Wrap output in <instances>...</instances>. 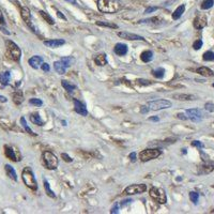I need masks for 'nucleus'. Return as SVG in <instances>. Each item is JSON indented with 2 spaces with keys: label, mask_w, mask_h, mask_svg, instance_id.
Returning a JSON list of instances; mask_svg holds the SVG:
<instances>
[{
  "label": "nucleus",
  "mask_w": 214,
  "mask_h": 214,
  "mask_svg": "<svg viewBox=\"0 0 214 214\" xmlns=\"http://www.w3.org/2000/svg\"><path fill=\"white\" fill-rule=\"evenodd\" d=\"M57 15H58V17H60V18H62V19H64V21H66V17L64 16V15L62 14L61 12H59V11H58V12H57Z\"/></svg>",
  "instance_id": "3c124183"
},
{
  "label": "nucleus",
  "mask_w": 214,
  "mask_h": 214,
  "mask_svg": "<svg viewBox=\"0 0 214 214\" xmlns=\"http://www.w3.org/2000/svg\"><path fill=\"white\" fill-rule=\"evenodd\" d=\"M44 189H45V193L51 198H55L56 197V194L54 193V191H51V186H49V183L47 182L46 180H44Z\"/></svg>",
  "instance_id": "2f4dec72"
},
{
  "label": "nucleus",
  "mask_w": 214,
  "mask_h": 214,
  "mask_svg": "<svg viewBox=\"0 0 214 214\" xmlns=\"http://www.w3.org/2000/svg\"><path fill=\"white\" fill-rule=\"evenodd\" d=\"M96 25L102 26V27H108V28H111V29H117V28H118V26H117L116 24L108 23V21H96Z\"/></svg>",
  "instance_id": "72a5a7b5"
},
{
  "label": "nucleus",
  "mask_w": 214,
  "mask_h": 214,
  "mask_svg": "<svg viewBox=\"0 0 214 214\" xmlns=\"http://www.w3.org/2000/svg\"><path fill=\"white\" fill-rule=\"evenodd\" d=\"M159 120H160L159 117H150L149 118V121H154V122H157Z\"/></svg>",
  "instance_id": "5fc2aeb1"
},
{
  "label": "nucleus",
  "mask_w": 214,
  "mask_h": 214,
  "mask_svg": "<svg viewBox=\"0 0 214 214\" xmlns=\"http://www.w3.org/2000/svg\"><path fill=\"white\" fill-rule=\"evenodd\" d=\"M132 201H133L132 199H125V200H123V201H121L120 206L121 207H125V206H127V205L132 204Z\"/></svg>",
  "instance_id": "49530a36"
},
{
  "label": "nucleus",
  "mask_w": 214,
  "mask_h": 214,
  "mask_svg": "<svg viewBox=\"0 0 214 214\" xmlns=\"http://www.w3.org/2000/svg\"><path fill=\"white\" fill-rule=\"evenodd\" d=\"M41 68H42V70L44 71V72H49L51 71V66H49L48 63H46V62H43V64L41 66Z\"/></svg>",
  "instance_id": "37998d69"
},
{
  "label": "nucleus",
  "mask_w": 214,
  "mask_h": 214,
  "mask_svg": "<svg viewBox=\"0 0 214 214\" xmlns=\"http://www.w3.org/2000/svg\"><path fill=\"white\" fill-rule=\"evenodd\" d=\"M13 102L15 103L16 105H19L24 102V96H23V92L17 90L13 93Z\"/></svg>",
  "instance_id": "a878e982"
},
{
  "label": "nucleus",
  "mask_w": 214,
  "mask_h": 214,
  "mask_svg": "<svg viewBox=\"0 0 214 214\" xmlns=\"http://www.w3.org/2000/svg\"><path fill=\"white\" fill-rule=\"evenodd\" d=\"M152 74L155 78L162 79L164 76H165V70H164L163 68H157V69H155V70L152 71Z\"/></svg>",
  "instance_id": "c85d7f7f"
},
{
  "label": "nucleus",
  "mask_w": 214,
  "mask_h": 214,
  "mask_svg": "<svg viewBox=\"0 0 214 214\" xmlns=\"http://www.w3.org/2000/svg\"><path fill=\"white\" fill-rule=\"evenodd\" d=\"M148 106L151 110H162V109H167V108L171 107V102L168 100H154V101H149Z\"/></svg>",
  "instance_id": "0eeeda50"
},
{
  "label": "nucleus",
  "mask_w": 214,
  "mask_h": 214,
  "mask_svg": "<svg viewBox=\"0 0 214 214\" xmlns=\"http://www.w3.org/2000/svg\"><path fill=\"white\" fill-rule=\"evenodd\" d=\"M147 191L146 184H131L124 190L125 195H137V194L145 193Z\"/></svg>",
  "instance_id": "6e6552de"
},
{
  "label": "nucleus",
  "mask_w": 214,
  "mask_h": 214,
  "mask_svg": "<svg viewBox=\"0 0 214 214\" xmlns=\"http://www.w3.org/2000/svg\"><path fill=\"white\" fill-rule=\"evenodd\" d=\"M6 54H8L9 58L13 60V61H19L21 57V51L18 47V45L15 44L13 41L8 40L6 42Z\"/></svg>",
  "instance_id": "20e7f679"
},
{
  "label": "nucleus",
  "mask_w": 214,
  "mask_h": 214,
  "mask_svg": "<svg viewBox=\"0 0 214 214\" xmlns=\"http://www.w3.org/2000/svg\"><path fill=\"white\" fill-rule=\"evenodd\" d=\"M21 18L24 19L25 23H27L30 27L33 29V26L31 25V13H30V10L27 8V6H21Z\"/></svg>",
  "instance_id": "9b49d317"
},
{
  "label": "nucleus",
  "mask_w": 214,
  "mask_h": 214,
  "mask_svg": "<svg viewBox=\"0 0 214 214\" xmlns=\"http://www.w3.org/2000/svg\"><path fill=\"white\" fill-rule=\"evenodd\" d=\"M29 103L31 105H33V106H36V107H41L43 105V102L42 100H40V99H30L29 100Z\"/></svg>",
  "instance_id": "4c0bfd02"
},
{
  "label": "nucleus",
  "mask_w": 214,
  "mask_h": 214,
  "mask_svg": "<svg viewBox=\"0 0 214 214\" xmlns=\"http://www.w3.org/2000/svg\"><path fill=\"white\" fill-rule=\"evenodd\" d=\"M21 126L25 129V131L27 132V133H29L30 135H33V136L36 135V134L33 133V131H32V130L29 127V125L27 124V122H26V119L24 118V117H21Z\"/></svg>",
  "instance_id": "473e14b6"
},
{
  "label": "nucleus",
  "mask_w": 214,
  "mask_h": 214,
  "mask_svg": "<svg viewBox=\"0 0 214 214\" xmlns=\"http://www.w3.org/2000/svg\"><path fill=\"white\" fill-rule=\"evenodd\" d=\"M156 10H159V8H157V6H150V8H148V9H146V10H145V13H146V14H148V13H152V12H154V11H156Z\"/></svg>",
  "instance_id": "c03bdc74"
},
{
  "label": "nucleus",
  "mask_w": 214,
  "mask_h": 214,
  "mask_svg": "<svg viewBox=\"0 0 214 214\" xmlns=\"http://www.w3.org/2000/svg\"><path fill=\"white\" fill-rule=\"evenodd\" d=\"M114 51L118 56H124L127 54V45L123 43H117L114 47Z\"/></svg>",
  "instance_id": "dca6fc26"
},
{
  "label": "nucleus",
  "mask_w": 214,
  "mask_h": 214,
  "mask_svg": "<svg viewBox=\"0 0 214 214\" xmlns=\"http://www.w3.org/2000/svg\"><path fill=\"white\" fill-rule=\"evenodd\" d=\"M6 96H0V102H2V103H6Z\"/></svg>",
  "instance_id": "6e6d98bb"
},
{
  "label": "nucleus",
  "mask_w": 214,
  "mask_h": 214,
  "mask_svg": "<svg viewBox=\"0 0 214 214\" xmlns=\"http://www.w3.org/2000/svg\"><path fill=\"white\" fill-rule=\"evenodd\" d=\"M61 85H62V87H63L64 89H66V91H69V92H72L73 90L76 89V86L72 85V84L69 83V81H61Z\"/></svg>",
  "instance_id": "7c9ffc66"
},
{
  "label": "nucleus",
  "mask_w": 214,
  "mask_h": 214,
  "mask_svg": "<svg viewBox=\"0 0 214 214\" xmlns=\"http://www.w3.org/2000/svg\"><path fill=\"white\" fill-rule=\"evenodd\" d=\"M140 59H141L142 62H150L151 60L153 59V53L151 51H145L141 53L140 55Z\"/></svg>",
  "instance_id": "393cba45"
},
{
  "label": "nucleus",
  "mask_w": 214,
  "mask_h": 214,
  "mask_svg": "<svg viewBox=\"0 0 214 214\" xmlns=\"http://www.w3.org/2000/svg\"><path fill=\"white\" fill-rule=\"evenodd\" d=\"M64 1L69 2V3H72V4H76V0H64Z\"/></svg>",
  "instance_id": "4d7b16f0"
},
{
  "label": "nucleus",
  "mask_w": 214,
  "mask_h": 214,
  "mask_svg": "<svg viewBox=\"0 0 214 214\" xmlns=\"http://www.w3.org/2000/svg\"><path fill=\"white\" fill-rule=\"evenodd\" d=\"M162 154V151L160 149H146L139 153V160L141 162H148L151 160H154Z\"/></svg>",
  "instance_id": "423d86ee"
},
{
  "label": "nucleus",
  "mask_w": 214,
  "mask_h": 214,
  "mask_svg": "<svg viewBox=\"0 0 214 214\" xmlns=\"http://www.w3.org/2000/svg\"><path fill=\"white\" fill-rule=\"evenodd\" d=\"M74 109L77 114H79L81 116H87L88 115V110L87 107L84 103L79 102L78 100H74Z\"/></svg>",
  "instance_id": "ddd939ff"
},
{
  "label": "nucleus",
  "mask_w": 214,
  "mask_h": 214,
  "mask_svg": "<svg viewBox=\"0 0 214 214\" xmlns=\"http://www.w3.org/2000/svg\"><path fill=\"white\" fill-rule=\"evenodd\" d=\"M118 205H116V206L114 207V208L111 209V211H110V213H118Z\"/></svg>",
  "instance_id": "8fccbe9b"
},
{
  "label": "nucleus",
  "mask_w": 214,
  "mask_h": 214,
  "mask_svg": "<svg viewBox=\"0 0 214 214\" xmlns=\"http://www.w3.org/2000/svg\"><path fill=\"white\" fill-rule=\"evenodd\" d=\"M204 60L205 61H214V51H208L204 54Z\"/></svg>",
  "instance_id": "c9c22d12"
},
{
  "label": "nucleus",
  "mask_w": 214,
  "mask_h": 214,
  "mask_svg": "<svg viewBox=\"0 0 214 214\" xmlns=\"http://www.w3.org/2000/svg\"><path fill=\"white\" fill-rule=\"evenodd\" d=\"M177 117H178L179 119H182V120H186V119H187V117H185L183 114H178V115H177Z\"/></svg>",
  "instance_id": "603ef678"
},
{
  "label": "nucleus",
  "mask_w": 214,
  "mask_h": 214,
  "mask_svg": "<svg viewBox=\"0 0 214 214\" xmlns=\"http://www.w3.org/2000/svg\"><path fill=\"white\" fill-rule=\"evenodd\" d=\"M202 45H204L202 40H196L195 42L193 43V48L195 49V51H199V49L202 47Z\"/></svg>",
  "instance_id": "58836bf2"
},
{
  "label": "nucleus",
  "mask_w": 214,
  "mask_h": 214,
  "mask_svg": "<svg viewBox=\"0 0 214 214\" xmlns=\"http://www.w3.org/2000/svg\"><path fill=\"white\" fill-rule=\"evenodd\" d=\"M184 11H185V6H184V4L179 6L178 8L175 10V12L172 13V19H175V21L179 19L181 16H182V14L184 13Z\"/></svg>",
  "instance_id": "5701e85b"
},
{
  "label": "nucleus",
  "mask_w": 214,
  "mask_h": 214,
  "mask_svg": "<svg viewBox=\"0 0 214 214\" xmlns=\"http://www.w3.org/2000/svg\"><path fill=\"white\" fill-rule=\"evenodd\" d=\"M61 157L66 162H68V163H71V162L73 161V159H71V156L69 154H66V153H61Z\"/></svg>",
  "instance_id": "79ce46f5"
},
{
  "label": "nucleus",
  "mask_w": 214,
  "mask_h": 214,
  "mask_svg": "<svg viewBox=\"0 0 214 214\" xmlns=\"http://www.w3.org/2000/svg\"><path fill=\"white\" fill-rule=\"evenodd\" d=\"M139 84H141V85H150V81H144V79H139V81H137Z\"/></svg>",
  "instance_id": "09e8293b"
},
{
  "label": "nucleus",
  "mask_w": 214,
  "mask_h": 214,
  "mask_svg": "<svg viewBox=\"0 0 214 214\" xmlns=\"http://www.w3.org/2000/svg\"><path fill=\"white\" fill-rule=\"evenodd\" d=\"M10 78H11V73L9 71L0 73V84L2 86H8L9 83H10Z\"/></svg>",
  "instance_id": "6ab92c4d"
},
{
  "label": "nucleus",
  "mask_w": 214,
  "mask_h": 214,
  "mask_svg": "<svg viewBox=\"0 0 214 214\" xmlns=\"http://www.w3.org/2000/svg\"><path fill=\"white\" fill-rule=\"evenodd\" d=\"M192 146H193V147H197L198 149H202V148H204V145H202L201 141H199V140H194V141L192 142Z\"/></svg>",
  "instance_id": "a19ab883"
},
{
  "label": "nucleus",
  "mask_w": 214,
  "mask_h": 214,
  "mask_svg": "<svg viewBox=\"0 0 214 214\" xmlns=\"http://www.w3.org/2000/svg\"><path fill=\"white\" fill-rule=\"evenodd\" d=\"M205 108H206V110H208V111L214 112V104L213 103H206V104H205Z\"/></svg>",
  "instance_id": "ea45409f"
},
{
  "label": "nucleus",
  "mask_w": 214,
  "mask_h": 214,
  "mask_svg": "<svg viewBox=\"0 0 214 214\" xmlns=\"http://www.w3.org/2000/svg\"><path fill=\"white\" fill-rule=\"evenodd\" d=\"M122 6L118 0H98V9L103 13H115Z\"/></svg>",
  "instance_id": "f257e3e1"
},
{
  "label": "nucleus",
  "mask_w": 214,
  "mask_h": 214,
  "mask_svg": "<svg viewBox=\"0 0 214 214\" xmlns=\"http://www.w3.org/2000/svg\"><path fill=\"white\" fill-rule=\"evenodd\" d=\"M149 194H150L151 198H153L159 204L164 205L167 202V195H166L165 191L160 189V187H151Z\"/></svg>",
  "instance_id": "39448f33"
},
{
  "label": "nucleus",
  "mask_w": 214,
  "mask_h": 214,
  "mask_svg": "<svg viewBox=\"0 0 214 214\" xmlns=\"http://www.w3.org/2000/svg\"><path fill=\"white\" fill-rule=\"evenodd\" d=\"M60 61L62 62V63L64 64V66H66V68H69V66H73V64L75 63V58L74 57H62L61 59H60Z\"/></svg>",
  "instance_id": "cd10ccee"
},
{
  "label": "nucleus",
  "mask_w": 214,
  "mask_h": 214,
  "mask_svg": "<svg viewBox=\"0 0 214 214\" xmlns=\"http://www.w3.org/2000/svg\"><path fill=\"white\" fill-rule=\"evenodd\" d=\"M129 157H130V160L134 163V162H136V160H137V154H136L135 152H132L131 154L129 155Z\"/></svg>",
  "instance_id": "a18cd8bd"
},
{
  "label": "nucleus",
  "mask_w": 214,
  "mask_h": 214,
  "mask_svg": "<svg viewBox=\"0 0 214 214\" xmlns=\"http://www.w3.org/2000/svg\"><path fill=\"white\" fill-rule=\"evenodd\" d=\"M94 62L99 66H104L107 64V55L106 54H99L94 57Z\"/></svg>",
  "instance_id": "a211bd4d"
},
{
  "label": "nucleus",
  "mask_w": 214,
  "mask_h": 214,
  "mask_svg": "<svg viewBox=\"0 0 214 214\" xmlns=\"http://www.w3.org/2000/svg\"><path fill=\"white\" fill-rule=\"evenodd\" d=\"M42 161L44 166L49 170H54L58 167V164H59V161H58L57 156H56L54 153H51V151H44L42 154Z\"/></svg>",
  "instance_id": "7ed1b4c3"
},
{
  "label": "nucleus",
  "mask_w": 214,
  "mask_h": 214,
  "mask_svg": "<svg viewBox=\"0 0 214 214\" xmlns=\"http://www.w3.org/2000/svg\"><path fill=\"white\" fill-rule=\"evenodd\" d=\"M212 86H213V87H214V84H213V85H212Z\"/></svg>",
  "instance_id": "bf43d9fd"
},
{
  "label": "nucleus",
  "mask_w": 214,
  "mask_h": 214,
  "mask_svg": "<svg viewBox=\"0 0 214 214\" xmlns=\"http://www.w3.org/2000/svg\"><path fill=\"white\" fill-rule=\"evenodd\" d=\"M214 4V0H204L201 3V9L202 10H208L211 9Z\"/></svg>",
  "instance_id": "f704fd0d"
},
{
  "label": "nucleus",
  "mask_w": 214,
  "mask_h": 214,
  "mask_svg": "<svg viewBox=\"0 0 214 214\" xmlns=\"http://www.w3.org/2000/svg\"><path fill=\"white\" fill-rule=\"evenodd\" d=\"M30 121H31L33 124L39 125V126H43V125H44V121L41 119L39 114H32L31 116H30Z\"/></svg>",
  "instance_id": "b1692460"
},
{
  "label": "nucleus",
  "mask_w": 214,
  "mask_h": 214,
  "mask_svg": "<svg viewBox=\"0 0 214 214\" xmlns=\"http://www.w3.org/2000/svg\"><path fill=\"white\" fill-rule=\"evenodd\" d=\"M187 119H190L193 122H200L202 119V112L200 109L197 108H192V109H187L186 111Z\"/></svg>",
  "instance_id": "1a4fd4ad"
},
{
  "label": "nucleus",
  "mask_w": 214,
  "mask_h": 214,
  "mask_svg": "<svg viewBox=\"0 0 214 214\" xmlns=\"http://www.w3.org/2000/svg\"><path fill=\"white\" fill-rule=\"evenodd\" d=\"M40 14H41V16L45 19V21H47L48 24H51V25H54V24H55L54 18L47 12H45V11H40Z\"/></svg>",
  "instance_id": "c756f323"
},
{
  "label": "nucleus",
  "mask_w": 214,
  "mask_h": 214,
  "mask_svg": "<svg viewBox=\"0 0 214 214\" xmlns=\"http://www.w3.org/2000/svg\"><path fill=\"white\" fill-rule=\"evenodd\" d=\"M149 109H150L149 106H141V108H140V112H141V114H147V112L149 111Z\"/></svg>",
  "instance_id": "de8ad7c7"
},
{
  "label": "nucleus",
  "mask_w": 214,
  "mask_h": 214,
  "mask_svg": "<svg viewBox=\"0 0 214 214\" xmlns=\"http://www.w3.org/2000/svg\"><path fill=\"white\" fill-rule=\"evenodd\" d=\"M172 98L179 101H191L195 100V96H191V94H185V93H176L172 96Z\"/></svg>",
  "instance_id": "4be33fe9"
},
{
  "label": "nucleus",
  "mask_w": 214,
  "mask_h": 214,
  "mask_svg": "<svg viewBox=\"0 0 214 214\" xmlns=\"http://www.w3.org/2000/svg\"><path fill=\"white\" fill-rule=\"evenodd\" d=\"M0 30H1L2 32H4V33H6V34H10V32H9V31H6V29H4V28L0 27Z\"/></svg>",
  "instance_id": "13d9d810"
},
{
  "label": "nucleus",
  "mask_w": 214,
  "mask_h": 214,
  "mask_svg": "<svg viewBox=\"0 0 214 214\" xmlns=\"http://www.w3.org/2000/svg\"><path fill=\"white\" fill-rule=\"evenodd\" d=\"M21 178L25 183V185L27 187H29L32 191H36L38 190V182L36 180V177H34L33 172L30 168L26 167L25 169L21 172Z\"/></svg>",
  "instance_id": "f03ea898"
},
{
  "label": "nucleus",
  "mask_w": 214,
  "mask_h": 214,
  "mask_svg": "<svg viewBox=\"0 0 214 214\" xmlns=\"http://www.w3.org/2000/svg\"><path fill=\"white\" fill-rule=\"evenodd\" d=\"M118 36L121 39H125V40H129V41H145L144 36H138V34H135V33H131V32H127V31L118 32Z\"/></svg>",
  "instance_id": "9d476101"
},
{
  "label": "nucleus",
  "mask_w": 214,
  "mask_h": 214,
  "mask_svg": "<svg viewBox=\"0 0 214 214\" xmlns=\"http://www.w3.org/2000/svg\"><path fill=\"white\" fill-rule=\"evenodd\" d=\"M4 168H6V172L9 176V178H11L13 181H17V174H16V171H15L14 168H13L11 165H9V164H6V165L4 166Z\"/></svg>",
  "instance_id": "aec40b11"
},
{
  "label": "nucleus",
  "mask_w": 214,
  "mask_h": 214,
  "mask_svg": "<svg viewBox=\"0 0 214 214\" xmlns=\"http://www.w3.org/2000/svg\"><path fill=\"white\" fill-rule=\"evenodd\" d=\"M0 24H2V25H4V17H3V15H2L1 10H0Z\"/></svg>",
  "instance_id": "864d4df0"
},
{
  "label": "nucleus",
  "mask_w": 214,
  "mask_h": 214,
  "mask_svg": "<svg viewBox=\"0 0 214 214\" xmlns=\"http://www.w3.org/2000/svg\"><path fill=\"white\" fill-rule=\"evenodd\" d=\"M29 64L32 69L34 70H38L39 68H41V66L43 64V58L40 57V56H33L29 59Z\"/></svg>",
  "instance_id": "2eb2a0df"
},
{
  "label": "nucleus",
  "mask_w": 214,
  "mask_h": 214,
  "mask_svg": "<svg viewBox=\"0 0 214 214\" xmlns=\"http://www.w3.org/2000/svg\"><path fill=\"white\" fill-rule=\"evenodd\" d=\"M206 25H207V18L204 15H198L194 19V27L196 29H202L204 27H206Z\"/></svg>",
  "instance_id": "f3484780"
},
{
  "label": "nucleus",
  "mask_w": 214,
  "mask_h": 214,
  "mask_svg": "<svg viewBox=\"0 0 214 214\" xmlns=\"http://www.w3.org/2000/svg\"><path fill=\"white\" fill-rule=\"evenodd\" d=\"M190 199H191V201H193V204L197 205L198 199H199V194L196 193V192H191L190 193Z\"/></svg>",
  "instance_id": "e433bc0d"
},
{
  "label": "nucleus",
  "mask_w": 214,
  "mask_h": 214,
  "mask_svg": "<svg viewBox=\"0 0 214 214\" xmlns=\"http://www.w3.org/2000/svg\"><path fill=\"white\" fill-rule=\"evenodd\" d=\"M66 43V41L62 40V39H54V40H46L44 41V45L49 48H57L60 47Z\"/></svg>",
  "instance_id": "f8f14e48"
},
{
  "label": "nucleus",
  "mask_w": 214,
  "mask_h": 214,
  "mask_svg": "<svg viewBox=\"0 0 214 214\" xmlns=\"http://www.w3.org/2000/svg\"><path fill=\"white\" fill-rule=\"evenodd\" d=\"M4 153H6V156L8 157V159H10L11 161H13V162L21 161V159H18V157H17L14 149H13L11 146H8V145H6V146H4Z\"/></svg>",
  "instance_id": "4468645a"
},
{
  "label": "nucleus",
  "mask_w": 214,
  "mask_h": 214,
  "mask_svg": "<svg viewBox=\"0 0 214 214\" xmlns=\"http://www.w3.org/2000/svg\"><path fill=\"white\" fill-rule=\"evenodd\" d=\"M197 72L202 76H214V72L210 69L206 68V66H201V68L197 69Z\"/></svg>",
  "instance_id": "bb28decb"
},
{
  "label": "nucleus",
  "mask_w": 214,
  "mask_h": 214,
  "mask_svg": "<svg viewBox=\"0 0 214 214\" xmlns=\"http://www.w3.org/2000/svg\"><path fill=\"white\" fill-rule=\"evenodd\" d=\"M54 69H55L56 72H57L58 74H60V75H63L64 73H66V66H64L61 61L54 62Z\"/></svg>",
  "instance_id": "412c9836"
}]
</instances>
